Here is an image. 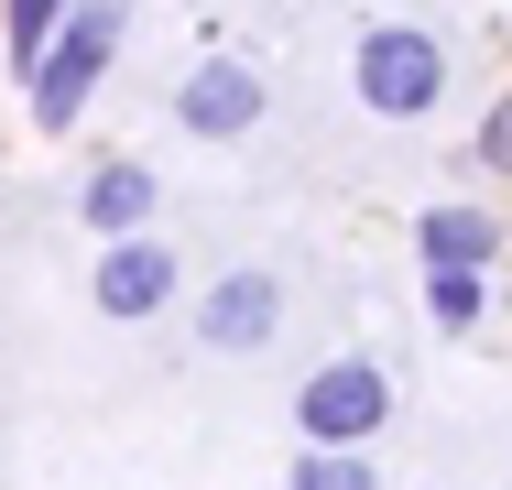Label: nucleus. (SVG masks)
<instances>
[{
    "label": "nucleus",
    "mask_w": 512,
    "mask_h": 490,
    "mask_svg": "<svg viewBox=\"0 0 512 490\" xmlns=\"http://www.w3.org/2000/svg\"><path fill=\"white\" fill-rule=\"evenodd\" d=\"M360 98H371L382 120H425V109L447 98V44H436L425 22H371V33H360Z\"/></svg>",
    "instance_id": "obj_1"
},
{
    "label": "nucleus",
    "mask_w": 512,
    "mask_h": 490,
    "mask_svg": "<svg viewBox=\"0 0 512 490\" xmlns=\"http://www.w3.org/2000/svg\"><path fill=\"white\" fill-rule=\"evenodd\" d=\"M382 414H393V371H382V360H327V371H306V392H295L306 447H349V458L382 436Z\"/></svg>",
    "instance_id": "obj_2"
},
{
    "label": "nucleus",
    "mask_w": 512,
    "mask_h": 490,
    "mask_svg": "<svg viewBox=\"0 0 512 490\" xmlns=\"http://www.w3.org/2000/svg\"><path fill=\"white\" fill-rule=\"evenodd\" d=\"M109 55H120V11H66V44H55L44 77H33V120L66 131V120L88 109V88L109 77Z\"/></svg>",
    "instance_id": "obj_3"
},
{
    "label": "nucleus",
    "mask_w": 512,
    "mask_h": 490,
    "mask_svg": "<svg viewBox=\"0 0 512 490\" xmlns=\"http://www.w3.org/2000/svg\"><path fill=\"white\" fill-rule=\"evenodd\" d=\"M284 327V273H229L197 294V338L207 349H262Z\"/></svg>",
    "instance_id": "obj_4"
},
{
    "label": "nucleus",
    "mask_w": 512,
    "mask_h": 490,
    "mask_svg": "<svg viewBox=\"0 0 512 490\" xmlns=\"http://www.w3.org/2000/svg\"><path fill=\"white\" fill-rule=\"evenodd\" d=\"M175 120L207 131V142H229V131H251V120H262V77H251L240 55H207L197 77L175 88Z\"/></svg>",
    "instance_id": "obj_5"
},
{
    "label": "nucleus",
    "mask_w": 512,
    "mask_h": 490,
    "mask_svg": "<svg viewBox=\"0 0 512 490\" xmlns=\"http://www.w3.org/2000/svg\"><path fill=\"white\" fill-rule=\"evenodd\" d=\"M414 251H425V273H491L502 218H491V207H425V218H414Z\"/></svg>",
    "instance_id": "obj_6"
},
{
    "label": "nucleus",
    "mask_w": 512,
    "mask_h": 490,
    "mask_svg": "<svg viewBox=\"0 0 512 490\" xmlns=\"http://www.w3.org/2000/svg\"><path fill=\"white\" fill-rule=\"evenodd\" d=\"M164 294H175V251H164V240H120L99 262V305L109 316H153Z\"/></svg>",
    "instance_id": "obj_7"
},
{
    "label": "nucleus",
    "mask_w": 512,
    "mask_h": 490,
    "mask_svg": "<svg viewBox=\"0 0 512 490\" xmlns=\"http://www.w3.org/2000/svg\"><path fill=\"white\" fill-rule=\"evenodd\" d=\"M77 207H88V229L120 251V240H142V218H153V175H142V164H99Z\"/></svg>",
    "instance_id": "obj_8"
},
{
    "label": "nucleus",
    "mask_w": 512,
    "mask_h": 490,
    "mask_svg": "<svg viewBox=\"0 0 512 490\" xmlns=\"http://www.w3.org/2000/svg\"><path fill=\"white\" fill-rule=\"evenodd\" d=\"M0 33H11V66L44 77V55L66 44V0H22V11H0Z\"/></svg>",
    "instance_id": "obj_9"
},
{
    "label": "nucleus",
    "mask_w": 512,
    "mask_h": 490,
    "mask_svg": "<svg viewBox=\"0 0 512 490\" xmlns=\"http://www.w3.org/2000/svg\"><path fill=\"white\" fill-rule=\"evenodd\" d=\"M284 490H382V480H371V458H349V447H306Z\"/></svg>",
    "instance_id": "obj_10"
},
{
    "label": "nucleus",
    "mask_w": 512,
    "mask_h": 490,
    "mask_svg": "<svg viewBox=\"0 0 512 490\" xmlns=\"http://www.w3.org/2000/svg\"><path fill=\"white\" fill-rule=\"evenodd\" d=\"M480 305H491L480 273H425V316H436V327H480Z\"/></svg>",
    "instance_id": "obj_11"
},
{
    "label": "nucleus",
    "mask_w": 512,
    "mask_h": 490,
    "mask_svg": "<svg viewBox=\"0 0 512 490\" xmlns=\"http://www.w3.org/2000/svg\"><path fill=\"white\" fill-rule=\"evenodd\" d=\"M480 164H512V98L491 109V120H480Z\"/></svg>",
    "instance_id": "obj_12"
}]
</instances>
